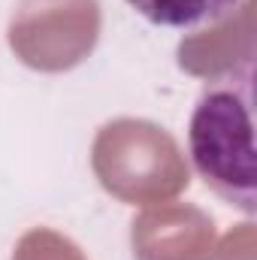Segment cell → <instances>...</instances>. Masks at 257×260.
I'll return each mask as SVG.
<instances>
[{"mask_svg":"<svg viewBox=\"0 0 257 260\" xmlns=\"http://www.w3.org/2000/svg\"><path fill=\"white\" fill-rule=\"evenodd\" d=\"M188 148L197 176L224 203L254 215V64L209 79L194 103Z\"/></svg>","mask_w":257,"mask_h":260,"instance_id":"6da1fadb","label":"cell"},{"mask_svg":"<svg viewBox=\"0 0 257 260\" xmlns=\"http://www.w3.org/2000/svg\"><path fill=\"white\" fill-rule=\"evenodd\" d=\"M145 21L173 30H206L233 18L245 0H124Z\"/></svg>","mask_w":257,"mask_h":260,"instance_id":"7a4b0ae2","label":"cell"}]
</instances>
